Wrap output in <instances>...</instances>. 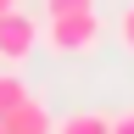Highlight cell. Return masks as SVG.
<instances>
[{"mask_svg": "<svg viewBox=\"0 0 134 134\" xmlns=\"http://www.w3.org/2000/svg\"><path fill=\"white\" fill-rule=\"evenodd\" d=\"M100 34H106L100 11H62V17H45L39 45L50 50V56H90V50L100 45Z\"/></svg>", "mask_w": 134, "mask_h": 134, "instance_id": "6da1fadb", "label": "cell"}, {"mask_svg": "<svg viewBox=\"0 0 134 134\" xmlns=\"http://www.w3.org/2000/svg\"><path fill=\"white\" fill-rule=\"evenodd\" d=\"M39 50V17H28L23 6H11L0 17V67H23Z\"/></svg>", "mask_w": 134, "mask_h": 134, "instance_id": "7a4b0ae2", "label": "cell"}, {"mask_svg": "<svg viewBox=\"0 0 134 134\" xmlns=\"http://www.w3.org/2000/svg\"><path fill=\"white\" fill-rule=\"evenodd\" d=\"M0 129H6V134H56V123H50V106H45L34 90H28V100H17V106L0 117Z\"/></svg>", "mask_w": 134, "mask_h": 134, "instance_id": "3957f363", "label": "cell"}, {"mask_svg": "<svg viewBox=\"0 0 134 134\" xmlns=\"http://www.w3.org/2000/svg\"><path fill=\"white\" fill-rule=\"evenodd\" d=\"M56 134H112V117H100V112H73V117H62Z\"/></svg>", "mask_w": 134, "mask_h": 134, "instance_id": "277c9868", "label": "cell"}, {"mask_svg": "<svg viewBox=\"0 0 134 134\" xmlns=\"http://www.w3.org/2000/svg\"><path fill=\"white\" fill-rule=\"evenodd\" d=\"M17 100H28V84L17 78L11 67H0V117H6V112L17 106Z\"/></svg>", "mask_w": 134, "mask_h": 134, "instance_id": "5b68a950", "label": "cell"}, {"mask_svg": "<svg viewBox=\"0 0 134 134\" xmlns=\"http://www.w3.org/2000/svg\"><path fill=\"white\" fill-rule=\"evenodd\" d=\"M117 45H123L129 56H134V0L123 6V17H117Z\"/></svg>", "mask_w": 134, "mask_h": 134, "instance_id": "8992f818", "label": "cell"}, {"mask_svg": "<svg viewBox=\"0 0 134 134\" xmlns=\"http://www.w3.org/2000/svg\"><path fill=\"white\" fill-rule=\"evenodd\" d=\"M62 11H95V0H45V17H62Z\"/></svg>", "mask_w": 134, "mask_h": 134, "instance_id": "52a82bcc", "label": "cell"}, {"mask_svg": "<svg viewBox=\"0 0 134 134\" xmlns=\"http://www.w3.org/2000/svg\"><path fill=\"white\" fill-rule=\"evenodd\" d=\"M112 134H134V112H123V117H112Z\"/></svg>", "mask_w": 134, "mask_h": 134, "instance_id": "ba28073f", "label": "cell"}, {"mask_svg": "<svg viewBox=\"0 0 134 134\" xmlns=\"http://www.w3.org/2000/svg\"><path fill=\"white\" fill-rule=\"evenodd\" d=\"M11 6H23V0H0V17H6V11H11Z\"/></svg>", "mask_w": 134, "mask_h": 134, "instance_id": "9c48e42d", "label": "cell"}, {"mask_svg": "<svg viewBox=\"0 0 134 134\" xmlns=\"http://www.w3.org/2000/svg\"><path fill=\"white\" fill-rule=\"evenodd\" d=\"M0 134H6V129H0Z\"/></svg>", "mask_w": 134, "mask_h": 134, "instance_id": "30bf717a", "label": "cell"}]
</instances>
